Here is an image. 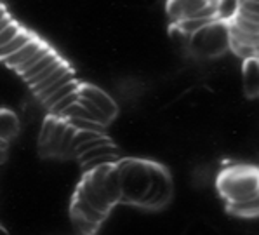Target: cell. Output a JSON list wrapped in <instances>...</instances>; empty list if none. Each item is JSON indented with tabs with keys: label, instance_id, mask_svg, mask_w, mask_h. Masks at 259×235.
Masks as SVG:
<instances>
[{
	"label": "cell",
	"instance_id": "6da1fadb",
	"mask_svg": "<svg viewBox=\"0 0 259 235\" xmlns=\"http://www.w3.org/2000/svg\"><path fill=\"white\" fill-rule=\"evenodd\" d=\"M218 190L226 202H240L257 197V169L233 166L218 176Z\"/></svg>",
	"mask_w": 259,
	"mask_h": 235
},
{
	"label": "cell",
	"instance_id": "7a4b0ae2",
	"mask_svg": "<svg viewBox=\"0 0 259 235\" xmlns=\"http://www.w3.org/2000/svg\"><path fill=\"white\" fill-rule=\"evenodd\" d=\"M118 176H120L122 199L120 202L139 206L150 185L148 161L139 159H118Z\"/></svg>",
	"mask_w": 259,
	"mask_h": 235
},
{
	"label": "cell",
	"instance_id": "3957f363",
	"mask_svg": "<svg viewBox=\"0 0 259 235\" xmlns=\"http://www.w3.org/2000/svg\"><path fill=\"white\" fill-rule=\"evenodd\" d=\"M228 21L214 19L190 35L188 47L198 58H219L228 49Z\"/></svg>",
	"mask_w": 259,
	"mask_h": 235
},
{
	"label": "cell",
	"instance_id": "277c9868",
	"mask_svg": "<svg viewBox=\"0 0 259 235\" xmlns=\"http://www.w3.org/2000/svg\"><path fill=\"white\" fill-rule=\"evenodd\" d=\"M148 171H150V185L139 206L148 209L164 208L167 202L170 201V195H172V180H170V174L164 166H158L157 162H148Z\"/></svg>",
	"mask_w": 259,
	"mask_h": 235
},
{
	"label": "cell",
	"instance_id": "5b68a950",
	"mask_svg": "<svg viewBox=\"0 0 259 235\" xmlns=\"http://www.w3.org/2000/svg\"><path fill=\"white\" fill-rule=\"evenodd\" d=\"M78 93H80L82 98L89 99L96 108L101 110L110 121H113V119L117 117V113H118L117 103H115L110 94H106L103 89H99V87H96V86H91V84H80Z\"/></svg>",
	"mask_w": 259,
	"mask_h": 235
},
{
	"label": "cell",
	"instance_id": "8992f818",
	"mask_svg": "<svg viewBox=\"0 0 259 235\" xmlns=\"http://www.w3.org/2000/svg\"><path fill=\"white\" fill-rule=\"evenodd\" d=\"M209 0H167V14L172 19V25L186 18H191L204 9Z\"/></svg>",
	"mask_w": 259,
	"mask_h": 235
},
{
	"label": "cell",
	"instance_id": "52a82bcc",
	"mask_svg": "<svg viewBox=\"0 0 259 235\" xmlns=\"http://www.w3.org/2000/svg\"><path fill=\"white\" fill-rule=\"evenodd\" d=\"M259 65L257 58H247L244 59L242 66V82H244V91L247 98H257L259 93Z\"/></svg>",
	"mask_w": 259,
	"mask_h": 235
},
{
	"label": "cell",
	"instance_id": "ba28073f",
	"mask_svg": "<svg viewBox=\"0 0 259 235\" xmlns=\"http://www.w3.org/2000/svg\"><path fill=\"white\" fill-rule=\"evenodd\" d=\"M77 195H80L82 199H85V201L89 202L94 209H98L99 213H103V214H108L111 211V208H113V206H111L105 197H101V195L96 192V190L93 188V185H91L85 176L82 178L80 185H78Z\"/></svg>",
	"mask_w": 259,
	"mask_h": 235
},
{
	"label": "cell",
	"instance_id": "9c48e42d",
	"mask_svg": "<svg viewBox=\"0 0 259 235\" xmlns=\"http://www.w3.org/2000/svg\"><path fill=\"white\" fill-rule=\"evenodd\" d=\"M71 213L85 218L87 221L94 223V225H101L103 220L106 218V214H103V213H99L98 209H94L85 199H82L80 195H77V193H75L73 202H71Z\"/></svg>",
	"mask_w": 259,
	"mask_h": 235
},
{
	"label": "cell",
	"instance_id": "30bf717a",
	"mask_svg": "<svg viewBox=\"0 0 259 235\" xmlns=\"http://www.w3.org/2000/svg\"><path fill=\"white\" fill-rule=\"evenodd\" d=\"M42 44H44V42H42V41H38L37 37L31 38L30 42L25 44V46L21 47V49H18V51H16V53L9 54V56H7V58H4V59H2V63H4V65H6V66H9L11 70H16L19 65H23V63H25L26 59L30 58V56L33 54L35 51L38 49V47L42 46Z\"/></svg>",
	"mask_w": 259,
	"mask_h": 235
},
{
	"label": "cell",
	"instance_id": "8fae6325",
	"mask_svg": "<svg viewBox=\"0 0 259 235\" xmlns=\"http://www.w3.org/2000/svg\"><path fill=\"white\" fill-rule=\"evenodd\" d=\"M19 133V119L13 110L0 108V139L9 143Z\"/></svg>",
	"mask_w": 259,
	"mask_h": 235
},
{
	"label": "cell",
	"instance_id": "7c38bea8",
	"mask_svg": "<svg viewBox=\"0 0 259 235\" xmlns=\"http://www.w3.org/2000/svg\"><path fill=\"white\" fill-rule=\"evenodd\" d=\"M31 38H35V35L30 33V31L25 30V28H21V31H19V33L16 35L13 41L7 42L6 46L0 47V61H2L4 58H7L9 54L16 53L18 49H21V47L25 46V44H28V42L31 41Z\"/></svg>",
	"mask_w": 259,
	"mask_h": 235
},
{
	"label": "cell",
	"instance_id": "4fadbf2b",
	"mask_svg": "<svg viewBox=\"0 0 259 235\" xmlns=\"http://www.w3.org/2000/svg\"><path fill=\"white\" fill-rule=\"evenodd\" d=\"M257 208L259 202L257 197L256 199H249V201H240V202H228V211L232 214H237V216H256L257 214Z\"/></svg>",
	"mask_w": 259,
	"mask_h": 235
},
{
	"label": "cell",
	"instance_id": "5bb4252c",
	"mask_svg": "<svg viewBox=\"0 0 259 235\" xmlns=\"http://www.w3.org/2000/svg\"><path fill=\"white\" fill-rule=\"evenodd\" d=\"M101 155H118V148L113 145V141H111V143H106V145L96 146L93 150H87V152H83L82 155H78L77 159L80 161V164H85L87 161L96 159V157H101Z\"/></svg>",
	"mask_w": 259,
	"mask_h": 235
},
{
	"label": "cell",
	"instance_id": "9a60e30c",
	"mask_svg": "<svg viewBox=\"0 0 259 235\" xmlns=\"http://www.w3.org/2000/svg\"><path fill=\"white\" fill-rule=\"evenodd\" d=\"M78 87H80V82H78L77 79H73V81H71V82L65 84V86H63V87H59V89L56 91V93H53V94H51V96L47 98V99H44L42 103H44V105L47 106V110H49L51 106H53V105H56V103L59 101V99H63V98H65V96H68L70 93H73V91H77Z\"/></svg>",
	"mask_w": 259,
	"mask_h": 235
},
{
	"label": "cell",
	"instance_id": "2e32d148",
	"mask_svg": "<svg viewBox=\"0 0 259 235\" xmlns=\"http://www.w3.org/2000/svg\"><path fill=\"white\" fill-rule=\"evenodd\" d=\"M73 79H75V71L70 68L68 71H66L65 75H63L61 79H58V81L51 84L49 87H46V89H44V91H40V93L37 94V98L40 99V101H44V99H47V98H49L53 93H56V91H58L59 87H63V86H65V84L71 82V81H73Z\"/></svg>",
	"mask_w": 259,
	"mask_h": 235
},
{
	"label": "cell",
	"instance_id": "e0dca14e",
	"mask_svg": "<svg viewBox=\"0 0 259 235\" xmlns=\"http://www.w3.org/2000/svg\"><path fill=\"white\" fill-rule=\"evenodd\" d=\"M63 65H65V59H63V58H59V56H58V58H56L53 63H49V65H47L46 68H44L42 71H38V73L35 75V77L28 79V81H26V84H28V86H30V87L37 86L38 82H42L44 79H47V77H49L51 73H53L54 70H58L59 66H63Z\"/></svg>",
	"mask_w": 259,
	"mask_h": 235
},
{
	"label": "cell",
	"instance_id": "ac0fdd59",
	"mask_svg": "<svg viewBox=\"0 0 259 235\" xmlns=\"http://www.w3.org/2000/svg\"><path fill=\"white\" fill-rule=\"evenodd\" d=\"M56 58H58V54H56L54 51H51V53H47L46 56H44V58H40V59H38V61L35 63V65L31 66V68H28V70L25 71V73H21V77L25 79V82H26L28 79L35 77V75H37L38 71H42L44 68H46L47 65H49V63H53Z\"/></svg>",
	"mask_w": 259,
	"mask_h": 235
},
{
	"label": "cell",
	"instance_id": "d6986e66",
	"mask_svg": "<svg viewBox=\"0 0 259 235\" xmlns=\"http://www.w3.org/2000/svg\"><path fill=\"white\" fill-rule=\"evenodd\" d=\"M66 122L75 127L77 131H94V133H101L105 134V126L98 124V122H93V121H85V119H66Z\"/></svg>",
	"mask_w": 259,
	"mask_h": 235
},
{
	"label": "cell",
	"instance_id": "ffe728a7",
	"mask_svg": "<svg viewBox=\"0 0 259 235\" xmlns=\"http://www.w3.org/2000/svg\"><path fill=\"white\" fill-rule=\"evenodd\" d=\"M47 53H51V47L47 46L46 42H44L42 46L38 47V49L35 51V53L31 54L30 58H28L25 63H23V65H19L18 68H16L14 71H16V73H19V75H21V73H25V71H26L28 68H31V66H33L35 63H37V61H38V59H40V58H44V56H46Z\"/></svg>",
	"mask_w": 259,
	"mask_h": 235
},
{
	"label": "cell",
	"instance_id": "44dd1931",
	"mask_svg": "<svg viewBox=\"0 0 259 235\" xmlns=\"http://www.w3.org/2000/svg\"><path fill=\"white\" fill-rule=\"evenodd\" d=\"M68 70H70V66L66 65V63H65V65H63V66H59V68H58V70H54L53 73H51L47 79H44L42 82H38L37 86H33V87H31V91H33V94H35V96H37V94L40 93V91H44V89H46V87H49L51 84L56 82V81H58V79H61L63 75H65Z\"/></svg>",
	"mask_w": 259,
	"mask_h": 235
},
{
	"label": "cell",
	"instance_id": "7402d4cb",
	"mask_svg": "<svg viewBox=\"0 0 259 235\" xmlns=\"http://www.w3.org/2000/svg\"><path fill=\"white\" fill-rule=\"evenodd\" d=\"M59 119L54 117V115H49V117L44 121V126H42V131H40V136H38V148H44V146L49 143L51 139V134H53L56 124H58Z\"/></svg>",
	"mask_w": 259,
	"mask_h": 235
},
{
	"label": "cell",
	"instance_id": "603a6c76",
	"mask_svg": "<svg viewBox=\"0 0 259 235\" xmlns=\"http://www.w3.org/2000/svg\"><path fill=\"white\" fill-rule=\"evenodd\" d=\"M78 98H80V94H78V89L73 91V93H70L68 96H65L63 99H59V101L56 103V105L51 106V108H49L51 115H54V117H59V115H61V111L66 110L68 106H71L73 103H77Z\"/></svg>",
	"mask_w": 259,
	"mask_h": 235
},
{
	"label": "cell",
	"instance_id": "cb8c5ba5",
	"mask_svg": "<svg viewBox=\"0 0 259 235\" xmlns=\"http://www.w3.org/2000/svg\"><path fill=\"white\" fill-rule=\"evenodd\" d=\"M68 124V122H66ZM75 136V127H71L70 124L66 126L65 133L61 138V145H59V155H70L71 153V139Z\"/></svg>",
	"mask_w": 259,
	"mask_h": 235
},
{
	"label": "cell",
	"instance_id": "d4e9b609",
	"mask_svg": "<svg viewBox=\"0 0 259 235\" xmlns=\"http://www.w3.org/2000/svg\"><path fill=\"white\" fill-rule=\"evenodd\" d=\"M19 31H21V26H19L18 23H16L14 19H13V21H11L9 25L4 28L2 31H0V47L6 46L7 42L13 41V38L19 33Z\"/></svg>",
	"mask_w": 259,
	"mask_h": 235
},
{
	"label": "cell",
	"instance_id": "484cf974",
	"mask_svg": "<svg viewBox=\"0 0 259 235\" xmlns=\"http://www.w3.org/2000/svg\"><path fill=\"white\" fill-rule=\"evenodd\" d=\"M11 21H13V18H11V16L9 14H7V16H4V18L2 19H0V31H2L4 30V28H6L7 25H9V23Z\"/></svg>",
	"mask_w": 259,
	"mask_h": 235
},
{
	"label": "cell",
	"instance_id": "4316f807",
	"mask_svg": "<svg viewBox=\"0 0 259 235\" xmlns=\"http://www.w3.org/2000/svg\"><path fill=\"white\" fill-rule=\"evenodd\" d=\"M4 16H7V11H6V7H4L2 4H0V19H2Z\"/></svg>",
	"mask_w": 259,
	"mask_h": 235
},
{
	"label": "cell",
	"instance_id": "83f0119b",
	"mask_svg": "<svg viewBox=\"0 0 259 235\" xmlns=\"http://www.w3.org/2000/svg\"><path fill=\"white\" fill-rule=\"evenodd\" d=\"M0 150H7V141L4 139H0Z\"/></svg>",
	"mask_w": 259,
	"mask_h": 235
},
{
	"label": "cell",
	"instance_id": "f1b7e54d",
	"mask_svg": "<svg viewBox=\"0 0 259 235\" xmlns=\"http://www.w3.org/2000/svg\"><path fill=\"white\" fill-rule=\"evenodd\" d=\"M0 235H9V233H7V232H6V228H4V226H2V225H0Z\"/></svg>",
	"mask_w": 259,
	"mask_h": 235
}]
</instances>
